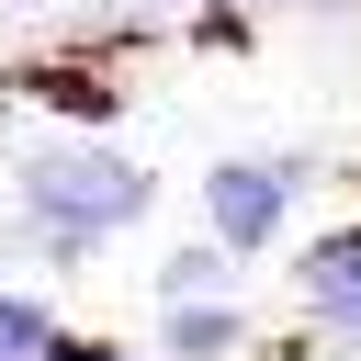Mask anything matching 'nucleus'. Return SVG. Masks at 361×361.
<instances>
[{
    "label": "nucleus",
    "instance_id": "6",
    "mask_svg": "<svg viewBox=\"0 0 361 361\" xmlns=\"http://www.w3.org/2000/svg\"><path fill=\"white\" fill-rule=\"evenodd\" d=\"M0 361H56V316L34 293H0Z\"/></svg>",
    "mask_w": 361,
    "mask_h": 361
},
{
    "label": "nucleus",
    "instance_id": "7",
    "mask_svg": "<svg viewBox=\"0 0 361 361\" xmlns=\"http://www.w3.org/2000/svg\"><path fill=\"white\" fill-rule=\"evenodd\" d=\"M56 361H135V350H68V338H56Z\"/></svg>",
    "mask_w": 361,
    "mask_h": 361
},
{
    "label": "nucleus",
    "instance_id": "2",
    "mask_svg": "<svg viewBox=\"0 0 361 361\" xmlns=\"http://www.w3.org/2000/svg\"><path fill=\"white\" fill-rule=\"evenodd\" d=\"M293 180H305V158H226V169L203 180L214 248H271L282 214H293Z\"/></svg>",
    "mask_w": 361,
    "mask_h": 361
},
{
    "label": "nucleus",
    "instance_id": "5",
    "mask_svg": "<svg viewBox=\"0 0 361 361\" xmlns=\"http://www.w3.org/2000/svg\"><path fill=\"white\" fill-rule=\"evenodd\" d=\"M214 282H226V248H169L158 259V305H214Z\"/></svg>",
    "mask_w": 361,
    "mask_h": 361
},
{
    "label": "nucleus",
    "instance_id": "1",
    "mask_svg": "<svg viewBox=\"0 0 361 361\" xmlns=\"http://www.w3.org/2000/svg\"><path fill=\"white\" fill-rule=\"evenodd\" d=\"M23 214L45 226V248H102L113 226H135L147 214V169L135 158H113V147H45L34 169H23Z\"/></svg>",
    "mask_w": 361,
    "mask_h": 361
},
{
    "label": "nucleus",
    "instance_id": "3",
    "mask_svg": "<svg viewBox=\"0 0 361 361\" xmlns=\"http://www.w3.org/2000/svg\"><path fill=\"white\" fill-rule=\"evenodd\" d=\"M305 305H316V327L361 338V226H338V237L305 259Z\"/></svg>",
    "mask_w": 361,
    "mask_h": 361
},
{
    "label": "nucleus",
    "instance_id": "4",
    "mask_svg": "<svg viewBox=\"0 0 361 361\" xmlns=\"http://www.w3.org/2000/svg\"><path fill=\"white\" fill-rule=\"evenodd\" d=\"M237 338H248L237 305H169V350H180V361H214V350H237Z\"/></svg>",
    "mask_w": 361,
    "mask_h": 361
}]
</instances>
